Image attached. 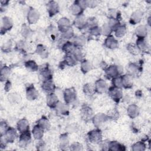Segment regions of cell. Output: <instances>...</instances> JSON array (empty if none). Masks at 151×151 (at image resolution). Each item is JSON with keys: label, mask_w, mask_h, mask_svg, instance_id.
<instances>
[{"label": "cell", "mask_w": 151, "mask_h": 151, "mask_svg": "<svg viewBox=\"0 0 151 151\" xmlns=\"http://www.w3.org/2000/svg\"><path fill=\"white\" fill-rule=\"evenodd\" d=\"M88 138L91 143H99L102 139L101 132L99 129L93 130L88 133Z\"/></svg>", "instance_id": "6da1fadb"}, {"label": "cell", "mask_w": 151, "mask_h": 151, "mask_svg": "<svg viewBox=\"0 0 151 151\" xmlns=\"http://www.w3.org/2000/svg\"><path fill=\"white\" fill-rule=\"evenodd\" d=\"M108 93L110 97L116 102L119 101L122 97V91L121 88L113 86L108 89Z\"/></svg>", "instance_id": "7a4b0ae2"}, {"label": "cell", "mask_w": 151, "mask_h": 151, "mask_svg": "<svg viewBox=\"0 0 151 151\" xmlns=\"http://www.w3.org/2000/svg\"><path fill=\"white\" fill-rule=\"evenodd\" d=\"M122 68L118 65H110L106 69V74L109 77L113 78L119 76L122 73Z\"/></svg>", "instance_id": "3957f363"}, {"label": "cell", "mask_w": 151, "mask_h": 151, "mask_svg": "<svg viewBox=\"0 0 151 151\" xmlns=\"http://www.w3.org/2000/svg\"><path fill=\"white\" fill-rule=\"evenodd\" d=\"M64 98L65 103L67 104L73 102L76 99V91L73 88L65 90L64 92Z\"/></svg>", "instance_id": "277c9868"}, {"label": "cell", "mask_w": 151, "mask_h": 151, "mask_svg": "<svg viewBox=\"0 0 151 151\" xmlns=\"http://www.w3.org/2000/svg\"><path fill=\"white\" fill-rule=\"evenodd\" d=\"M40 76L42 77L43 81L47 80H52V74L51 70L50 69L47 64L41 65L40 68Z\"/></svg>", "instance_id": "5b68a950"}, {"label": "cell", "mask_w": 151, "mask_h": 151, "mask_svg": "<svg viewBox=\"0 0 151 151\" xmlns=\"http://www.w3.org/2000/svg\"><path fill=\"white\" fill-rule=\"evenodd\" d=\"M31 140V135L29 130L21 133L19 136V145L21 147H26Z\"/></svg>", "instance_id": "8992f818"}, {"label": "cell", "mask_w": 151, "mask_h": 151, "mask_svg": "<svg viewBox=\"0 0 151 151\" xmlns=\"http://www.w3.org/2000/svg\"><path fill=\"white\" fill-rule=\"evenodd\" d=\"M94 87L96 91L100 94H102L106 92L109 89L107 84L106 83V81L101 79L98 80L97 81H96Z\"/></svg>", "instance_id": "52a82bcc"}, {"label": "cell", "mask_w": 151, "mask_h": 151, "mask_svg": "<svg viewBox=\"0 0 151 151\" xmlns=\"http://www.w3.org/2000/svg\"><path fill=\"white\" fill-rule=\"evenodd\" d=\"M4 139L7 142H13L17 137V133L13 127H8L4 135Z\"/></svg>", "instance_id": "ba28073f"}, {"label": "cell", "mask_w": 151, "mask_h": 151, "mask_svg": "<svg viewBox=\"0 0 151 151\" xmlns=\"http://www.w3.org/2000/svg\"><path fill=\"white\" fill-rule=\"evenodd\" d=\"M40 17V14L37 10L34 8H31L28 13L27 19L29 24H32L37 22Z\"/></svg>", "instance_id": "9c48e42d"}, {"label": "cell", "mask_w": 151, "mask_h": 151, "mask_svg": "<svg viewBox=\"0 0 151 151\" xmlns=\"http://www.w3.org/2000/svg\"><path fill=\"white\" fill-rule=\"evenodd\" d=\"M93 110L91 107L88 106L84 104L81 110V117L84 120H88L92 118L93 116Z\"/></svg>", "instance_id": "30bf717a"}, {"label": "cell", "mask_w": 151, "mask_h": 151, "mask_svg": "<svg viewBox=\"0 0 151 151\" xmlns=\"http://www.w3.org/2000/svg\"><path fill=\"white\" fill-rule=\"evenodd\" d=\"M107 119H109V118L107 115L104 114L103 113H98L93 118V122L94 126L96 127H99Z\"/></svg>", "instance_id": "8fae6325"}, {"label": "cell", "mask_w": 151, "mask_h": 151, "mask_svg": "<svg viewBox=\"0 0 151 151\" xmlns=\"http://www.w3.org/2000/svg\"><path fill=\"white\" fill-rule=\"evenodd\" d=\"M74 24L75 27L79 29L84 28L87 25V19L86 17L83 14L77 16L75 18Z\"/></svg>", "instance_id": "7c38bea8"}, {"label": "cell", "mask_w": 151, "mask_h": 151, "mask_svg": "<svg viewBox=\"0 0 151 151\" xmlns=\"http://www.w3.org/2000/svg\"><path fill=\"white\" fill-rule=\"evenodd\" d=\"M47 10L50 16L55 15L59 11V6L57 2L54 1H49L47 4Z\"/></svg>", "instance_id": "4fadbf2b"}, {"label": "cell", "mask_w": 151, "mask_h": 151, "mask_svg": "<svg viewBox=\"0 0 151 151\" xmlns=\"http://www.w3.org/2000/svg\"><path fill=\"white\" fill-rule=\"evenodd\" d=\"M70 21L67 18H61L58 21V29L61 32H63L67 30L69 28H70Z\"/></svg>", "instance_id": "5bb4252c"}, {"label": "cell", "mask_w": 151, "mask_h": 151, "mask_svg": "<svg viewBox=\"0 0 151 151\" xmlns=\"http://www.w3.org/2000/svg\"><path fill=\"white\" fill-rule=\"evenodd\" d=\"M42 88L48 93H53L55 90V85L52 80H47L43 81L42 84Z\"/></svg>", "instance_id": "9a60e30c"}, {"label": "cell", "mask_w": 151, "mask_h": 151, "mask_svg": "<svg viewBox=\"0 0 151 151\" xmlns=\"http://www.w3.org/2000/svg\"><path fill=\"white\" fill-rule=\"evenodd\" d=\"M104 45L108 48L114 49L118 47L119 44L117 41L113 36L109 35L105 40Z\"/></svg>", "instance_id": "2e32d148"}, {"label": "cell", "mask_w": 151, "mask_h": 151, "mask_svg": "<svg viewBox=\"0 0 151 151\" xmlns=\"http://www.w3.org/2000/svg\"><path fill=\"white\" fill-rule=\"evenodd\" d=\"M38 91L36 90V89L32 85L28 86L26 90V95L28 100H35L38 97Z\"/></svg>", "instance_id": "e0dca14e"}, {"label": "cell", "mask_w": 151, "mask_h": 151, "mask_svg": "<svg viewBox=\"0 0 151 151\" xmlns=\"http://www.w3.org/2000/svg\"><path fill=\"white\" fill-rule=\"evenodd\" d=\"M58 102V97L54 93H48L47 96V104L49 107L55 108Z\"/></svg>", "instance_id": "ac0fdd59"}, {"label": "cell", "mask_w": 151, "mask_h": 151, "mask_svg": "<svg viewBox=\"0 0 151 151\" xmlns=\"http://www.w3.org/2000/svg\"><path fill=\"white\" fill-rule=\"evenodd\" d=\"M122 78V87L126 88H131L133 86V80H132V76L126 74L121 76Z\"/></svg>", "instance_id": "d6986e66"}, {"label": "cell", "mask_w": 151, "mask_h": 151, "mask_svg": "<svg viewBox=\"0 0 151 151\" xmlns=\"http://www.w3.org/2000/svg\"><path fill=\"white\" fill-rule=\"evenodd\" d=\"M17 129L21 133L29 130V123L25 119L19 120L17 123Z\"/></svg>", "instance_id": "ffe728a7"}, {"label": "cell", "mask_w": 151, "mask_h": 151, "mask_svg": "<svg viewBox=\"0 0 151 151\" xmlns=\"http://www.w3.org/2000/svg\"><path fill=\"white\" fill-rule=\"evenodd\" d=\"M127 114L129 116L132 118L134 119L136 117L139 113V109L138 107L135 104H131L130 105L127 110Z\"/></svg>", "instance_id": "44dd1931"}, {"label": "cell", "mask_w": 151, "mask_h": 151, "mask_svg": "<svg viewBox=\"0 0 151 151\" xmlns=\"http://www.w3.org/2000/svg\"><path fill=\"white\" fill-rule=\"evenodd\" d=\"M44 130L42 127H41L39 125H38V124L35 125L32 131L34 137L37 140L41 139V138L44 134Z\"/></svg>", "instance_id": "7402d4cb"}, {"label": "cell", "mask_w": 151, "mask_h": 151, "mask_svg": "<svg viewBox=\"0 0 151 151\" xmlns=\"http://www.w3.org/2000/svg\"><path fill=\"white\" fill-rule=\"evenodd\" d=\"M142 15H143V12L141 11L140 10L136 11L131 15L130 19V23H132V24H136L139 22L142 18Z\"/></svg>", "instance_id": "603a6c76"}, {"label": "cell", "mask_w": 151, "mask_h": 151, "mask_svg": "<svg viewBox=\"0 0 151 151\" xmlns=\"http://www.w3.org/2000/svg\"><path fill=\"white\" fill-rule=\"evenodd\" d=\"M12 25H13V23L11 18L8 17H4L2 18L1 31L4 29V32H5V31L10 29L12 28Z\"/></svg>", "instance_id": "cb8c5ba5"}, {"label": "cell", "mask_w": 151, "mask_h": 151, "mask_svg": "<svg viewBox=\"0 0 151 151\" xmlns=\"http://www.w3.org/2000/svg\"><path fill=\"white\" fill-rule=\"evenodd\" d=\"M83 9L81 7V6L78 4L77 1H75L73 4L70 7V11L74 15H80L82 14V12L83 11Z\"/></svg>", "instance_id": "d4e9b609"}, {"label": "cell", "mask_w": 151, "mask_h": 151, "mask_svg": "<svg viewBox=\"0 0 151 151\" xmlns=\"http://www.w3.org/2000/svg\"><path fill=\"white\" fill-rule=\"evenodd\" d=\"M76 47L73 42L70 41H66V42L63 45L62 50L66 53V54H72L74 51Z\"/></svg>", "instance_id": "484cf974"}, {"label": "cell", "mask_w": 151, "mask_h": 151, "mask_svg": "<svg viewBox=\"0 0 151 151\" xmlns=\"http://www.w3.org/2000/svg\"><path fill=\"white\" fill-rule=\"evenodd\" d=\"M77 60L74 57L73 54H67L64 57V60L63 61V63L64 65H67L68 66H74L76 64Z\"/></svg>", "instance_id": "4316f807"}, {"label": "cell", "mask_w": 151, "mask_h": 151, "mask_svg": "<svg viewBox=\"0 0 151 151\" xmlns=\"http://www.w3.org/2000/svg\"><path fill=\"white\" fill-rule=\"evenodd\" d=\"M136 45L140 51H146L148 48L145 38H138L136 41Z\"/></svg>", "instance_id": "83f0119b"}, {"label": "cell", "mask_w": 151, "mask_h": 151, "mask_svg": "<svg viewBox=\"0 0 151 151\" xmlns=\"http://www.w3.org/2000/svg\"><path fill=\"white\" fill-rule=\"evenodd\" d=\"M11 73V69L7 66H4L1 69L0 78L2 81H6Z\"/></svg>", "instance_id": "f1b7e54d"}, {"label": "cell", "mask_w": 151, "mask_h": 151, "mask_svg": "<svg viewBox=\"0 0 151 151\" xmlns=\"http://www.w3.org/2000/svg\"><path fill=\"white\" fill-rule=\"evenodd\" d=\"M83 91L84 93L88 96H92L96 92L94 85H93L91 83L86 84L84 86Z\"/></svg>", "instance_id": "f546056e"}, {"label": "cell", "mask_w": 151, "mask_h": 151, "mask_svg": "<svg viewBox=\"0 0 151 151\" xmlns=\"http://www.w3.org/2000/svg\"><path fill=\"white\" fill-rule=\"evenodd\" d=\"M127 71L128 73L127 74L131 76H134L138 74L139 71V69L136 64L134 63H131L128 65L127 68Z\"/></svg>", "instance_id": "4dcf8cb0"}, {"label": "cell", "mask_w": 151, "mask_h": 151, "mask_svg": "<svg viewBox=\"0 0 151 151\" xmlns=\"http://www.w3.org/2000/svg\"><path fill=\"white\" fill-rule=\"evenodd\" d=\"M135 33L138 38H145L147 35V28L145 25H140L136 28Z\"/></svg>", "instance_id": "1f68e13d"}, {"label": "cell", "mask_w": 151, "mask_h": 151, "mask_svg": "<svg viewBox=\"0 0 151 151\" xmlns=\"http://www.w3.org/2000/svg\"><path fill=\"white\" fill-rule=\"evenodd\" d=\"M56 109V110L59 113L63 114H66L68 113V109L66 104H64V103L58 101L57 104L56 106L55 107Z\"/></svg>", "instance_id": "d6a6232c"}, {"label": "cell", "mask_w": 151, "mask_h": 151, "mask_svg": "<svg viewBox=\"0 0 151 151\" xmlns=\"http://www.w3.org/2000/svg\"><path fill=\"white\" fill-rule=\"evenodd\" d=\"M37 124L42 127L44 130H48L50 128V123L48 120L45 117H42L37 122Z\"/></svg>", "instance_id": "836d02e7"}, {"label": "cell", "mask_w": 151, "mask_h": 151, "mask_svg": "<svg viewBox=\"0 0 151 151\" xmlns=\"http://www.w3.org/2000/svg\"><path fill=\"white\" fill-rule=\"evenodd\" d=\"M36 52L42 58H46L48 56V50L43 45L40 44L36 48Z\"/></svg>", "instance_id": "e575fe53"}, {"label": "cell", "mask_w": 151, "mask_h": 151, "mask_svg": "<svg viewBox=\"0 0 151 151\" xmlns=\"http://www.w3.org/2000/svg\"><path fill=\"white\" fill-rule=\"evenodd\" d=\"M25 66L29 71H36L38 69V66L37 63L32 60H29L25 63Z\"/></svg>", "instance_id": "d590c367"}, {"label": "cell", "mask_w": 151, "mask_h": 151, "mask_svg": "<svg viewBox=\"0 0 151 151\" xmlns=\"http://www.w3.org/2000/svg\"><path fill=\"white\" fill-rule=\"evenodd\" d=\"M85 42H86V40L84 37L83 35H80V36L76 37L74 38L73 44L76 47L80 48L84 45V44H85Z\"/></svg>", "instance_id": "8d00e7d4"}, {"label": "cell", "mask_w": 151, "mask_h": 151, "mask_svg": "<svg viewBox=\"0 0 151 151\" xmlns=\"http://www.w3.org/2000/svg\"><path fill=\"white\" fill-rule=\"evenodd\" d=\"M123 146L119 144L116 141H112L109 142V149L111 150H125V149H123Z\"/></svg>", "instance_id": "74e56055"}, {"label": "cell", "mask_w": 151, "mask_h": 151, "mask_svg": "<svg viewBox=\"0 0 151 151\" xmlns=\"http://www.w3.org/2000/svg\"><path fill=\"white\" fill-rule=\"evenodd\" d=\"M115 35L117 37L120 38L124 35L126 32V28L124 25H119L115 29H114Z\"/></svg>", "instance_id": "f35d334b"}, {"label": "cell", "mask_w": 151, "mask_h": 151, "mask_svg": "<svg viewBox=\"0 0 151 151\" xmlns=\"http://www.w3.org/2000/svg\"><path fill=\"white\" fill-rule=\"evenodd\" d=\"M81 69L84 73L88 72L91 69V65L87 60H83L81 63Z\"/></svg>", "instance_id": "ab89813d"}, {"label": "cell", "mask_w": 151, "mask_h": 151, "mask_svg": "<svg viewBox=\"0 0 151 151\" xmlns=\"http://www.w3.org/2000/svg\"><path fill=\"white\" fill-rule=\"evenodd\" d=\"M127 50L133 55H137L140 52V50H139L137 45L134 44H129L127 45Z\"/></svg>", "instance_id": "60d3db41"}, {"label": "cell", "mask_w": 151, "mask_h": 151, "mask_svg": "<svg viewBox=\"0 0 151 151\" xmlns=\"http://www.w3.org/2000/svg\"><path fill=\"white\" fill-rule=\"evenodd\" d=\"M72 54L74 55V57L76 58V59L77 61L82 60L83 56H84L83 52L81 51V50L80 49V48H77V47H76V48Z\"/></svg>", "instance_id": "b9f144b4"}, {"label": "cell", "mask_w": 151, "mask_h": 151, "mask_svg": "<svg viewBox=\"0 0 151 151\" xmlns=\"http://www.w3.org/2000/svg\"><path fill=\"white\" fill-rule=\"evenodd\" d=\"M73 35H74V31H73L72 28L70 27L65 31L62 32L61 38L66 40V39H69V38H72L73 37Z\"/></svg>", "instance_id": "7bdbcfd3"}, {"label": "cell", "mask_w": 151, "mask_h": 151, "mask_svg": "<svg viewBox=\"0 0 151 151\" xmlns=\"http://www.w3.org/2000/svg\"><path fill=\"white\" fill-rule=\"evenodd\" d=\"M107 24L110 27V28L112 29V30H114L119 25H120L119 19H116V18H110L109 21Z\"/></svg>", "instance_id": "ee69618b"}, {"label": "cell", "mask_w": 151, "mask_h": 151, "mask_svg": "<svg viewBox=\"0 0 151 151\" xmlns=\"http://www.w3.org/2000/svg\"><path fill=\"white\" fill-rule=\"evenodd\" d=\"M87 27L89 28V29L92 28L93 27L97 26V21L95 18H90L87 19Z\"/></svg>", "instance_id": "f6af8a7d"}, {"label": "cell", "mask_w": 151, "mask_h": 151, "mask_svg": "<svg viewBox=\"0 0 151 151\" xmlns=\"http://www.w3.org/2000/svg\"><path fill=\"white\" fill-rule=\"evenodd\" d=\"M132 149L133 150H144L145 149V145L142 142H137L133 146Z\"/></svg>", "instance_id": "bcb514c9"}, {"label": "cell", "mask_w": 151, "mask_h": 151, "mask_svg": "<svg viewBox=\"0 0 151 151\" xmlns=\"http://www.w3.org/2000/svg\"><path fill=\"white\" fill-rule=\"evenodd\" d=\"M48 34L50 35L51 38L52 40L55 39L56 37V35H57V31L56 29V28H55L53 26H51L48 29Z\"/></svg>", "instance_id": "7dc6e473"}, {"label": "cell", "mask_w": 151, "mask_h": 151, "mask_svg": "<svg viewBox=\"0 0 151 151\" xmlns=\"http://www.w3.org/2000/svg\"><path fill=\"white\" fill-rule=\"evenodd\" d=\"M60 142H61V147L63 148V147L68 146V137L66 134H62L60 137Z\"/></svg>", "instance_id": "c3c4849f"}, {"label": "cell", "mask_w": 151, "mask_h": 151, "mask_svg": "<svg viewBox=\"0 0 151 151\" xmlns=\"http://www.w3.org/2000/svg\"><path fill=\"white\" fill-rule=\"evenodd\" d=\"M113 86L118 87V88H122V78L121 76H117L113 78Z\"/></svg>", "instance_id": "681fc988"}, {"label": "cell", "mask_w": 151, "mask_h": 151, "mask_svg": "<svg viewBox=\"0 0 151 151\" xmlns=\"http://www.w3.org/2000/svg\"><path fill=\"white\" fill-rule=\"evenodd\" d=\"M112 31H113L112 29L110 28V27L109 25V24L107 23L103 25V26L101 28V33H103V34H104L106 35H109Z\"/></svg>", "instance_id": "f907efd6"}, {"label": "cell", "mask_w": 151, "mask_h": 151, "mask_svg": "<svg viewBox=\"0 0 151 151\" xmlns=\"http://www.w3.org/2000/svg\"><path fill=\"white\" fill-rule=\"evenodd\" d=\"M90 33L94 36H97L101 33V28L99 27H95L90 29Z\"/></svg>", "instance_id": "816d5d0a"}, {"label": "cell", "mask_w": 151, "mask_h": 151, "mask_svg": "<svg viewBox=\"0 0 151 151\" xmlns=\"http://www.w3.org/2000/svg\"><path fill=\"white\" fill-rule=\"evenodd\" d=\"M70 149L73 150H82V145L78 143H74L70 146Z\"/></svg>", "instance_id": "f5cc1de1"}, {"label": "cell", "mask_w": 151, "mask_h": 151, "mask_svg": "<svg viewBox=\"0 0 151 151\" xmlns=\"http://www.w3.org/2000/svg\"><path fill=\"white\" fill-rule=\"evenodd\" d=\"M8 99H9V101H10L12 103H15L17 101H19L18 99H19V96L17 95L16 94H11L9 96H8Z\"/></svg>", "instance_id": "db71d44e"}, {"label": "cell", "mask_w": 151, "mask_h": 151, "mask_svg": "<svg viewBox=\"0 0 151 151\" xmlns=\"http://www.w3.org/2000/svg\"><path fill=\"white\" fill-rule=\"evenodd\" d=\"M8 129V125L6 124V122H1V136L4 135L5 133V132L7 130V129Z\"/></svg>", "instance_id": "11a10c76"}, {"label": "cell", "mask_w": 151, "mask_h": 151, "mask_svg": "<svg viewBox=\"0 0 151 151\" xmlns=\"http://www.w3.org/2000/svg\"><path fill=\"white\" fill-rule=\"evenodd\" d=\"M21 32H22V34L23 36L27 37L29 35V34L30 33V29L27 25H23V27L22 28Z\"/></svg>", "instance_id": "9f6ffc18"}, {"label": "cell", "mask_w": 151, "mask_h": 151, "mask_svg": "<svg viewBox=\"0 0 151 151\" xmlns=\"http://www.w3.org/2000/svg\"><path fill=\"white\" fill-rule=\"evenodd\" d=\"M107 116L108 118H110L112 119H117L119 117V113L116 110H113L111 113H109V115H107Z\"/></svg>", "instance_id": "6f0895ef"}, {"label": "cell", "mask_w": 151, "mask_h": 151, "mask_svg": "<svg viewBox=\"0 0 151 151\" xmlns=\"http://www.w3.org/2000/svg\"><path fill=\"white\" fill-rule=\"evenodd\" d=\"M97 2L96 1H87V6L94 7L97 5Z\"/></svg>", "instance_id": "680465c9"}, {"label": "cell", "mask_w": 151, "mask_h": 151, "mask_svg": "<svg viewBox=\"0 0 151 151\" xmlns=\"http://www.w3.org/2000/svg\"><path fill=\"white\" fill-rule=\"evenodd\" d=\"M11 83L10 81H7L5 83V90L6 91H9L10 89H11Z\"/></svg>", "instance_id": "91938a15"}]
</instances>
